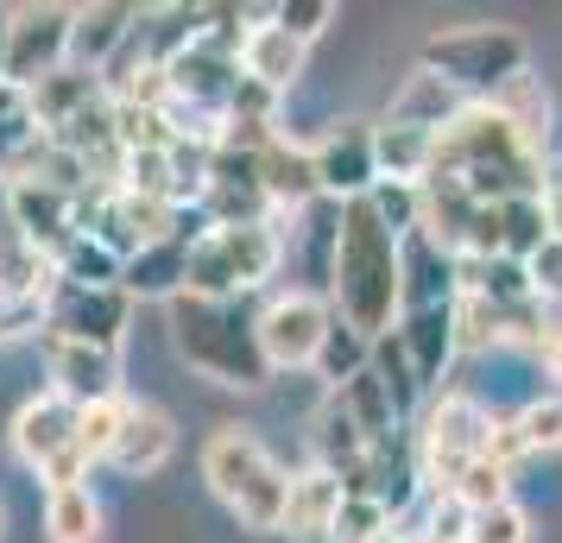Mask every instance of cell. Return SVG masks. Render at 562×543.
Listing matches in <instances>:
<instances>
[{"label": "cell", "instance_id": "6da1fadb", "mask_svg": "<svg viewBox=\"0 0 562 543\" xmlns=\"http://www.w3.org/2000/svg\"><path fill=\"white\" fill-rule=\"evenodd\" d=\"M329 304L335 316L380 341L405 316V240L385 228L373 196L335 208V240H329Z\"/></svg>", "mask_w": 562, "mask_h": 543}, {"label": "cell", "instance_id": "7a4b0ae2", "mask_svg": "<svg viewBox=\"0 0 562 543\" xmlns=\"http://www.w3.org/2000/svg\"><path fill=\"white\" fill-rule=\"evenodd\" d=\"M165 323H171V348L190 373H203L215 386L234 392H259L272 380L266 366V348H259V323L240 310V297H196L183 291L165 304Z\"/></svg>", "mask_w": 562, "mask_h": 543}, {"label": "cell", "instance_id": "3957f363", "mask_svg": "<svg viewBox=\"0 0 562 543\" xmlns=\"http://www.w3.org/2000/svg\"><path fill=\"white\" fill-rule=\"evenodd\" d=\"M203 480L247 531H284L291 467H284L247 423H222V430L203 442Z\"/></svg>", "mask_w": 562, "mask_h": 543}, {"label": "cell", "instance_id": "277c9868", "mask_svg": "<svg viewBox=\"0 0 562 543\" xmlns=\"http://www.w3.org/2000/svg\"><path fill=\"white\" fill-rule=\"evenodd\" d=\"M531 45L512 26H449L424 38L417 70H430L442 89H456L461 102H499L512 82H525Z\"/></svg>", "mask_w": 562, "mask_h": 543}, {"label": "cell", "instance_id": "5b68a950", "mask_svg": "<svg viewBox=\"0 0 562 543\" xmlns=\"http://www.w3.org/2000/svg\"><path fill=\"white\" fill-rule=\"evenodd\" d=\"M284 259L279 222H234V228H203L190 240V291L196 297H247L259 291Z\"/></svg>", "mask_w": 562, "mask_h": 543}, {"label": "cell", "instance_id": "8992f818", "mask_svg": "<svg viewBox=\"0 0 562 543\" xmlns=\"http://www.w3.org/2000/svg\"><path fill=\"white\" fill-rule=\"evenodd\" d=\"M493 437H499V417L486 411L481 398H468V392H442L430 398L424 411H417V480L430 493H449L468 462H481L493 455Z\"/></svg>", "mask_w": 562, "mask_h": 543}, {"label": "cell", "instance_id": "52a82bcc", "mask_svg": "<svg viewBox=\"0 0 562 543\" xmlns=\"http://www.w3.org/2000/svg\"><path fill=\"white\" fill-rule=\"evenodd\" d=\"M254 323L272 373H316V354L335 329V304L316 291H279L254 310Z\"/></svg>", "mask_w": 562, "mask_h": 543}, {"label": "cell", "instance_id": "ba28073f", "mask_svg": "<svg viewBox=\"0 0 562 543\" xmlns=\"http://www.w3.org/2000/svg\"><path fill=\"white\" fill-rule=\"evenodd\" d=\"M77 7H7V89H38L70 64Z\"/></svg>", "mask_w": 562, "mask_h": 543}, {"label": "cell", "instance_id": "9c48e42d", "mask_svg": "<svg viewBox=\"0 0 562 543\" xmlns=\"http://www.w3.org/2000/svg\"><path fill=\"white\" fill-rule=\"evenodd\" d=\"M310 158H316V183H323V196H335V208L360 203V196L380 190L373 121H341V127H329L316 146H310Z\"/></svg>", "mask_w": 562, "mask_h": 543}, {"label": "cell", "instance_id": "30bf717a", "mask_svg": "<svg viewBox=\"0 0 562 543\" xmlns=\"http://www.w3.org/2000/svg\"><path fill=\"white\" fill-rule=\"evenodd\" d=\"M127 316H133V297L121 285L114 291H82V285H57L52 291V323L57 341H82V348H114L121 354V336H127Z\"/></svg>", "mask_w": 562, "mask_h": 543}, {"label": "cell", "instance_id": "8fae6325", "mask_svg": "<svg viewBox=\"0 0 562 543\" xmlns=\"http://www.w3.org/2000/svg\"><path fill=\"white\" fill-rule=\"evenodd\" d=\"M77 417H82V405H70L64 392L45 386L38 398H26V405L13 411V430H7V437H13V455L45 480V474L77 449Z\"/></svg>", "mask_w": 562, "mask_h": 543}, {"label": "cell", "instance_id": "7c38bea8", "mask_svg": "<svg viewBox=\"0 0 562 543\" xmlns=\"http://www.w3.org/2000/svg\"><path fill=\"white\" fill-rule=\"evenodd\" d=\"M45 373H52V392H64L70 405L121 398V354L114 348H82V341L45 336Z\"/></svg>", "mask_w": 562, "mask_h": 543}, {"label": "cell", "instance_id": "4fadbf2b", "mask_svg": "<svg viewBox=\"0 0 562 543\" xmlns=\"http://www.w3.org/2000/svg\"><path fill=\"white\" fill-rule=\"evenodd\" d=\"M171 455H178V423H171V411L153 405V398H127V417H121V437H114L108 467L127 474V480H146Z\"/></svg>", "mask_w": 562, "mask_h": 543}, {"label": "cell", "instance_id": "5bb4252c", "mask_svg": "<svg viewBox=\"0 0 562 543\" xmlns=\"http://www.w3.org/2000/svg\"><path fill=\"white\" fill-rule=\"evenodd\" d=\"M196 234L203 228H178V234H165V240H153V247H139L121 265V291L139 297V304H171V297H183L190 291V240Z\"/></svg>", "mask_w": 562, "mask_h": 543}, {"label": "cell", "instance_id": "9a60e30c", "mask_svg": "<svg viewBox=\"0 0 562 543\" xmlns=\"http://www.w3.org/2000/svg\"><path fill=\"white\" fill-rule=\"evenodd\" d=\"M304 57H310L304 38H291V32L266 13V20H259V26H247V38H240V77L259 82L266 95H284L291 82L304 77Z\"/></svg>", "mask_w": 562, "mask_h": 543}, {"label": "cell", "instance_id": "2e32d148", "mask_svg": "<svg viewBox=\"0 0 562 543\" xmlns=\"http://www.w3.org/2000/svg\"><path fill=\"white\" fill-rule=\"evenodd\" d=\"M133 7H121V0H95V7H77V26H70V64L77 70H95V77H108L114 70V57L133 45Z\"/></svg>", "mask_w": 562, "mask_h": 543}, {"label": "cell", "instance_id": "e0dca14e", "mask_svg": "<svg viewBox=\"0 0 562 543\" xmlns=\"http://www.w3.org/2000/svg\"><path fill=\"white\" fill-rule=\"evenodd\" d=\"M108 102V82L95 77V70H77V64H64L57 77H45L38 89H26V108H32V127L45 133H64L70 121H82L89 108Z\"/></svg>", "mask_w": 562, "mask_h": 543}, {"label": "cell", "instance_id": "ac0fdd59", "mask_svg": "<svg viewBox=\"0 0 562 543\" xmlns=\"http://www.w3.org/2000/svg\"><path fill=\"white\" fill-rule=\"evenodd\" d=\"M398 341H405V354H411V366H417L424 392H436V386H442V373H449V361L461 354L456 304H424V310H405V316H398Z\"/></svg>", "mask_w": 562, "mask_h": 543}, {"label": "cell", "instance_id": "d6986e66", "mask_svg": "<svg viewBox=\"0 0 562 543\" xmlns=\"http://www.w3.org/2000/svg\"><path fill=\"white\" fill-rule=\"evenodd\" d=\"M341 499H348V487H341L335 474H323V467H304V474H291L284 538H291V543H329L335 512H341Z\"/></svg>", "mask_w": 562, "mask_h": 543}, {"label": "cell", "instance_id": "ffe728a7", "mask_svg": "<svg viewBox=\"0 0 562 543\" xmlns=\"http://www.w3.org/2000/svg\"><path fill=\"white\" fill-rule=\"evenodd\" d=\"M373 158H380V183H424L436 171V127L385 114L373 127Z\"/></svg>", "mask_w": 562, "mask_h": 543}, {"label": "cell", "instance_id": "44dd1931", "mask_svg": "<svg viewBox=\"0 0 562 543\" xmlns=\"http://www.w3.org/2000/svg\"><path fill=\"white\" fill-rule=\"evenodd\" d=\"M259 190H266V203L272 208H304L323 196V183H316V158L310 146H291V139H266L259 146Z\"/></svg>", "mask_w": 562, "mask_h": 543}, {"label": "cell", "instance_id": "7402d4cb", "mask_svg": "<svg viewBox=\"0 0 562 543\" xmlns=\"http://www.w3.org/2000/svg\"><path fill=\"white\" fill-rule=\"evenodd\" d=\"M562 449V392H543L531 398L518 417L499 423V437H493V462H518V455H557Z\"/></svg>", "mask_w": 562, "mask_h": 543}, {"label": "cell", "instance_id": "603a6c76", "mask_svg": "<svg viewBox=\"0 0 562 543\" xmlns=\"http://www.w3.org/2000/svg\"><path fill=\"white\" fill-rule=\"evenodd\" d=\"M45 538L52 543H102L108 538V512L89 480L45 487Z\"/></svg>", "mask_w": 562, "mask_h": 543}, {"label": "cell", "instance_id": "cb8c5ba5", "mask_svg": "<svg viewBox=\"0 0 562 543\" xmlns=\"http://www.w3.org/2000/svg\"><path fill=\"white\" fill-rule=\"evenodd\" d=\"M52 265H57V285L114 291V285H121V265H127V259H121V253H108V247L95 240V234H77V240H70V247H64V253L52 259Z\"/></svg>", "mask_w": 562, "mask_h": 543}, {"label": "cell", "instance_id": "d4e9b609", "mask_svg": "<svg viewBox=\"0 0 562 543\" xmlns=\"http://www.w3.org/2000/svg\"><path fill=\"white\" fill-rule=\"evenodd\" d=\"M373 373L385 380V392H392V405H398V417H417V405H424V380H417V366H411V354H405V341H398V329L392 336H380L373 341Z\"/></svg>", "mask_w": 562, "mask_h": 543}, {"label": "cell", "instance_id": "484cf974", "mask_svg": "<svg viewBox=\"0 0 562 543\" xmlns=\"http://www.w3.org/2000/svg\"><path fill=\"white\" fill-rule=\"evenodd\" d=\"M367 361H373V341L360 336V329H348L341 316H335V329H329V341H323V354H316V380L329 392H341L355 373H367Z\"/></svg>", "mask_w": 562, "mask_h": 543}, {"label": "cell", "instance_id": "4316f807", "mask_svg": "<svg viewBox=\"0 0 562 543\" xmlns=\"http://www.w3.org/2000/svg\"><path fill=\"white\" fill-rule=\"evenodd\" d=\"M449 493H456L468 512H493V506H512V467L493 462V455H481V462H468L449 480Z\"/></svg>", "mask_w": 562, "mask_h": 543}, {"label": "cell", "instance_id": "83f0119b", "mask_svg": "<svg viewBox=\"0 0 562 543\" xmlns=\"http://www.w3.org/2000/svg\"><path fill=\"white\" fill-rule=\"evenodd\" d=\"M550 240V222H543V196H518V203H499V247L506 259H525Z\"/></svg>", "mask_w": 562, "mask_h": 543}, {"label": "cell", "instance_id": "f1b7e54d", "mask_svg": "<svg viewBox=\"0 0 562 543\" xmlns=\"http://www.w3.org/2000/svg\"><path fill=\"white\" fill-rule=\"evenodd\" d=\"M121 417H127V398H108V405H82V417H77V455H82L89 467L114 455Z\"/></svg>", "mask_w": 562, "mask_h": 543}, {"label": "cell", "instance_id": "f546056e", "mask_svg": "<svg viewBox=\"0 0 562 543\" xmlns=\"http://www.w3.org/2000/svg\"><path fill=\"white\" fill-rule=\"evenodd\" d=\"M385 524H392V512H385L380 499H367V493H348V499H341V512H335L329 543H373Z\"/></svg>", "mask_w": 562, "mask_h": 543}, {"label": "cell", "instance_id": "4dcf8cb0", "mask_svg": "<svg viewBox=\"0 0 562 543\" xmlns=\"http://www.w3.org/2000/svg\"><path fill=\"white\" fill-rule=\"evenodd\" d=\"M468 524H474V512L461 506L456 493H430V518H424L417 538L424 543H468Z\"/></svg>", "mask_w": 562, "mask_h": 543}, {"label": "cell", "instance_id": "1f68e13d", "mask_svg": "<svg viewBox=\"0 0 562 543\" xmlns=\"http://www.w3.org/2000/svg\"><path fill=\"white\" fill-rule=\"evenodd\" d=\"M272 20H279L284 32H291V38H323V32H329V20H335V0H279V7H272Z\"/></svg>", "mask_w": 562, "mask_h": 543}, {"label": "cell", "instance_id": "d6a6232c", "mask_svg": "<svg viewBox=\"0 0 562 543\" xmlns=\"http://www.w3.org/2000/svg\"><path fill=\"white\" fill-rule=\"evenodd\" d=\"M525 279H531L537 304H562V234H550V240L525 259Z\"/></svg>", "mask_w": 562, "mask_h": 543}, {"label": "cell", "instance_id": "836d02e7", "mask_svg": "<svg viewBox=\"0 0 562 543\" xmlns=\"http://www.w3.org/2000/svg\"><path fill=\"white\" fill-rule=\"evenodd\" d=\"M468 543H531V518L518 512V506L474 512V524H468Z\"/></svg>", "mask_w": 562, "mask_h": 543}, {"label": "cell", "instance_id": "e575fe53", "mask_svg": "<svg viewBox=\"0 0 562 543\" xmlns=\"http://www.w3.org/2000/svg\"><path fill=\"white\" fill-rule=\"evenodd\" d=\"M537 361L562 380V323H543V336H537Z\"/></svg>", "mask_w": 562, "mask_h": 543}, {"label": "cell", "instance_id": "d590c367", "mask_svg": "<svg viewBox=\"0 0 562 543\" xmlns=\"http://www.w3.org/2000/svg\"><path fill=\"white\" fill-rule=\"evenodd\" d=\"M543 222L550 234H562V171H543Z\"/></svg>", "mask_w": 562, "mask_h": 543}, {"label": "cell", "instance_id": "8d00e7d4", "mask_svg": "<svg viewBox=\"0 0 562 543\" xmlns=\"http://www.w3.org/2000/svg\"><path fill=\"white\" fill-rule=\"evenodd\" d=\"M373 543H424V538H417L411 524H385V531H380V538H373Z\"/></svg>", "mask_w": 562, "mask_h": 543}, {"label": "cell", "instance_id": "74e56055", "mask_svg": "<svg viewBox=\"0 0 562 543\" xmlns=\"http://www.w3.org/2000/svg\"><path fill=\"white\" fill-rule=\"evenodd\" d=\"M0 82H7V7H0Z\"/></svg>", "mask_w": 562, "mask_h": 543}, {"label": "cell", "instance_id": "f35d334b", "mask_svg": "<svg viewBox=\"0 0 562 543\" xmlns=\"http://www.w3.org/2000/svg\"><path fill=\"white\" fill-rule=\"evenodd\" d=\"M0 538H7V499H0Z\"/></svg>", "mask_w": 562, "mask_h": 543}]
</instances>
